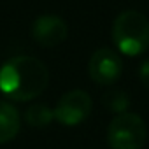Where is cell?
I'll list each match as a JSON object with an SVG mask.
<instances>
[{
	"mask_svg": "<svg viewBox=\"0 0 149 149\" xmlns=\"http://www.w3.org/2000/svg\"><path fill=\"white\" fill-rule=\"evenodd\" d=\"M32 35L33 39L44 46V47H53L63 42L68 35V25L61 16L56 14H44L39 16L33 25H32Z\"/></svg>",
	"mask_w": 149,
	"mask_h": 149,
	"instance_id": "8992f818",
	"label": "cell"
},
{
	"mask_svg": "<svg viewBox=\"0 0 149 149\" xmlns=\"http://www.w3.org/2000/svg\"><path fill=\"white\" fill-rule=\"evenodd\" d=\"M91 109L93 100L90 93H86L84 90H70L60 97L53 112L56 121L63 126H76L91 114Z\"/></svg>",
	"mask_w": 149,
	"mask_h": 149,
	"instance_id": "277c9868",
	"label": "cell"
},
{
	"mask_svg": "<svg viewBox=\"0 0 149 149\" xmlns=\"http://www.w3.org/2000/svg\"><path fill=\"white\" fill-rule=\"evenodd\" d=\"M49 83V70L35 56L19 54L0 67V91L9 100L28 102L37 98Z\"/></svg>",
	"mask_w": 149,
	"mask_h": 149,
	"instance_id": "6da1fadb",
	"label": "cell"
},
{
	"mask_svg": "<svg viewBox=\"0 0 149 149\" xmlns=\"http://www.w3.org/2000/svg\"><path fill=\"white\" fill-rule=\"evenodd\" d=\"M53 118H54V112L46 104H33L25 112V121L30 126H33V128H44V126H47L53 121Z\"/></svg>",
	"mask_w": 149,
	"mask_h": 149,
	"instance_id": "ba28073f",
	"label": "cell"
},
{
	"mask_svg": "<svg viewBox=\"0 0 149 149\" xmlns=\"http://www.w3.org/2000/svg\"><path fill=\"white\" fill-rule=\"evenodd\" d=\"M21 126L19 112L18 109L6 100H0V144L11 142Z\"/></svg>",
	"mask_w": 149,
	"mask_h": 149,
	"instance_id": "52a82bcc",
	"label": "cell"
},
{
	"mask_svg": "<svg viewBox=\"0 0 149 149\" xmlns=\"http://www.w3.org/2000/svg\"><path fill=\"white\" fill-rule=\"evenodd\" d=\"M139 79L149 90V60H144L139 67Z\"/></svg>",
	"mask_w": 149,
	"mask_h": 149,
	"instance_id": "30bf717a",
	"label": "cell"
},
{
	"mask_svg": "<svg viewBox=\"0 0 149 149\" xmlns=\"http://www.w3.org/2000/svg\"><path fill=\"white\" fill-rule=\"evenodd\" d=\"M88 72L95 83L109 86L119 79L123 72V60L114 49L100 47L91 54L88 63Z\"/></svg>",
	"mask_w": 149,
	"mask_h": 149,
	"instance_id": "5b68a950",
	"label": "cell"
},
{
	"mask_svg": "<svg viewBox=\"0 0 149 149\" xmlns=\"http://www.w3.org/2000/svg\"><path fill=\"white\" fill-rule=\"evenodd\" d=\"M104 105L109 109V111H114L118 114H123V112H128V105H130V98L128 95L123 91V90H111L104 95L102 98Z\"/></svg>",
	"mask_w": 149,
	"mask_h": 149,
	"instance_id": "9c48e42d",
	"label": "cell"
},
{
	"mask_svg": "<svg viewBox=\"0 0 149 149\" xmlns=\"http://www.w3.org/2000/svg\"><path fill=\"white\" fill-rule=\"evenodd\" d=\"M112 40L126 56H139L149 47V19L135 9L119 13L112 23Z\"/></svg>",
	"mask_w": 149,
	"mask_h": 149,
	"instance_id": "7a4b0ae2",
	"label": "cell"
},
{
	"mask_svg": "<svg viewBox=\"0 0 149 149\" xmlns=\"http://www.w3.org/2000/svg\"><path fill=\"white\" fill-rule=\"evenodd\" d=\"M147 139L144 119L135 112H123L112 118L107 128L111 149H142Z\"/></svg>",
	"mask_w": 149,
	"mask_h": 149,
	"instance_id": "3957f363",
	"label": "cell"
}]
</instances>
